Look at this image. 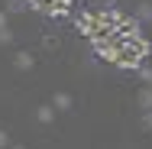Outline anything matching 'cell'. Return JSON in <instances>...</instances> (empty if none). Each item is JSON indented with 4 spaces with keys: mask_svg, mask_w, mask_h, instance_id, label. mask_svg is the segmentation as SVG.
I'll return each mask as SVG.
<instances>
[{
    "mask_svg": "<svg viewBox=\"0 0 152 149\" xmlns=\"http://www.w3.org/2000/svg\"><path fill=\"white\" fill-rule=\"evenodd\" d=\"M23 7H26V0H10V10H13V13H20Z\"/></svg>",
    "mask_w": 152,
    "mask_h": 149,
    "instance_id": "11",
    "label": "cell"
},
{
    "mask_svg": "<svg viewBox=\"0 0 152 149\" xmlns=\"http://www.w3.org/2000/svg\"><path fill=\"white\" fill-rule=\"evenodd\" d=\"M136 101H139V107H142V110H152V91H149V84L139 91V97H136Z\"/></svg>",
    "mask_w": 152,
    "mask_h": 149,
    "instance_id": "7",
    "label": "cell"
},
{
    "mask_svg": "<svg viewBox=\"0 0 152 149\" xmlns=\"http://www.w3.org/2000/svg\"><path fill=\"white\" fill-rule=\"evenodd\" d=\"M146 84H149V91H152V81H146Z\"/></svg>",
    "mask_w": 152,
    "mask_h": 149,
    "instance_id": "14",
    "label": "cell"
},
{
    "mask_svg": "<svg viewBox=\"0 0 152 149\" xmlns=\"http://www.w3.org/2000/svg\"><path fill=\"white\" fill-rule=\"evenodd\" d=\"M36 117H39V123H52V120H55V107H49V104H42V107L36 110Z\"/></svg>",
    "mask_w": 152,
    "mask_h": 149,
    "instance_id": "6",
    "label": "cell"
},
{
    "mask_svg": "<svg viewBox=\"0 0 152 149\" xmlns=\"http://www.w3.org/2000/svg\"><path fill=\"white\" fill-rule=\"evenodd\" d=\"M136 71H139V78H142V81H152V68H142V65H139Z\"/></svg>",
    "mask_w": 152,
    "mask_h": 149,
    "instance_id": "10",
    "label": "cell"
},
{
    "mask_svg": "<svg viewBox=\"0 0 152 149\" xmlns=\"http://www.w3.org/2000/svg\"><path fill=\"white\" fill-rule=\"evenodd\" d=\"M0 26H3V13H0Z\"/></svg>",
    "mask_w": 152,
    "mask_h": 149,
    "instance_id": "13",
    "label": "cell"
},
{
    "mask_svg": "<svg viewBox=\"0 0 152 149\" xmlns=\"http://www.w3.org/2000/svg\"><path fill=\"white\" fill-rule=\"evenodd\" d=\"M7 143H10V136H7L3 130H0V146H7Z\"/></svg>",
    "mask_w": 152,
    "mask_h": 149,
    "instance_id": "12",
    "label": "cell"
},
{
    "mask_svg": "<svg viewBox=\"0 0 152 149\" xmlns=\"http://www.w3.org/2000/svg\"><path fill=\"white\" fill-rule=\"evenodd\" d=\"M0 42H3V46H10V42H13V32L7 29V23L0 26Z\"/></svg>",
    "mask_w": 152,
    "mask_h": 149,
    "instance_id": "9",
    "label": "cell"
},
{
    "mask_svg": "<svg viewBox=\"0 0 152 149\" xmlns=\"http://www.w3.org/2000/svg\"><path fill=\"white\" fill-rule=\"evenodd\" d=\"M146 59H149V42H146L142 36H129V39H123V46H120V52H117V59H113V65L123 68V71H136Z\"/></svg>",
    "mask_w": 152,
    "mask_h": 149,
    "instance_id": "1",
    "label": "cell"
},
{
    "mask_svg": "<svg viewBox=\"0 0 152 149\" xmlns=\"http://www.w3.org/2000/svg\"><path fill=\"white\" fill-rule=\"evenodd\" d=\"M136 20H139V23H149L152 20V3L149 0H142V3L136 7Z\"/></svg>",
    "mask_w": 152,
    "mask_h": 149,
    "instance_id": "5",
    "label": "cell"
},
{
    "mask_svg": "<svg viewBox=\"0 0 152 149\" xmlns=\"http://www.w3.org/2000/svg\"><path fill=\"white\" fill-rule=\"evenodd\" d=\"M13 65H16L20 71H29L32 65H36V59H32L29 52H16V55H13Z\"/></svg>",
    "mask_w": 152,
    "mask_h": 149,
    "instance_id": "3",
    "label": "cell"
},
{
    "mask_svg": "<svg viewBox=\"0 0 152 149\" xmlns=\"http://www.w3.org/2000/svg\"><path fill=\"white\" fill-rule=\"evenodd\" d=\"M52 107H55V110H71V107H75V101H71V94L58 91V94H55V101H52Z\"/></svg>",
    "mask_w": 152,
    "mask_h": 149,
    "instance_id": "4",
    "label": "cell"
},
{
    "mask_svg": "<svg viewBox=\"0 0 152 149\" xmlns=\"http://www.w3.org/2000/svg\"><path fill=\"white\" fill-rule=\"evenodd\" d=\"M91 46H94V52H97V59L113 65V59H117V52H120V46H123V36L120 32H100V36H91Z\"/></svg>",
    "mask_w": 152,
    "mask_h": 149,
    "instance_id": "2",
    "label": "cell"
},
{
    "mask_svg": "<svg viewBox=\"0 0 152 149\" xmlns=\"http://www.w3.org/2000/svg\"><path fill=\"white\" fill-rule=\"evenodd\" d=\"M139 126H142L146 133H152V110H146V114H142V120H139Z\"/></svg>",
    "mask_w": 152,
    "mask_h": 149,
    "instance_id": "8",
    "label": "cell"
}]
</instances>
